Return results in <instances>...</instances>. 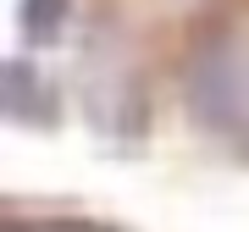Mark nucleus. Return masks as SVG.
Here are the masks:
<instances>
[{"instance_id":"nucleus-3","label":"nucleus","mask_w":249,"mask_h":232,"mask_svg":"<svg viewBox=\"0 0 249 232\" xmlns=\"http://www.w3.org/2000/svg\"><path fill=\"white\" fill-rule=\"evenodd\" d=\"M6 232H116V227L83 221V215H6Z\"/></svg>"},{"instance_id":"nucleus-2","label":"nucleus","mask_w":249,"mask_h":232,"mask_svg":"<svg viewBox=\"0 0 249 232\" xmlns=\"http://www.w3.org/2000/svg\"><path fill=\"white\" fill-rule=\"evenodd\" d=\"M17 17H22V33L34 39V45H50L67 28V17H72V0H22Z\"/></svg>"},{"instance_id":"nucleus-1","label":"nucleus","mask_w":249,"mask_h":232,"mask_svg":"<svg viewBox=\"0 0 249 232\" xmlns=\"http://www.w3.org/2000/svg\"><path fill=\"white\" fill-rule=\"evenodd\" d=\"M0 99H6L11 116H22V122H39V116H50V89H39L34 78H28L22 61L6 66V89H0Z\"/></svg>"}]
</instances>
